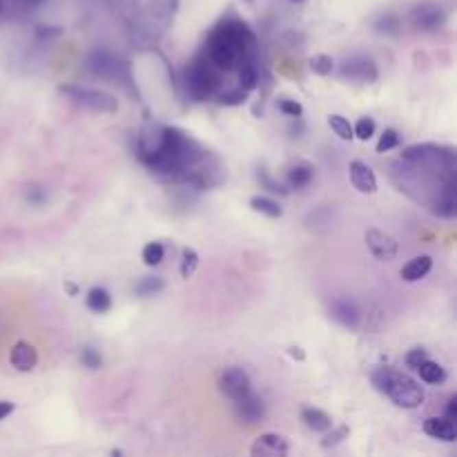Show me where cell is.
Listing matches in <instances>:
<instances>
[{"mask_svg":"<svg viewBox=\"0 0 457 457\" xmlns=\"http://www.w3.org/2000/svg\"><path fill=\"white\" fill-rule=\"evenodd\" d=\"M246 58H257V38L241 21H223L208 40V60L217 69H235Z\"/></svg>","mask_w":457,"mask_h":457,"instance_id":"6da1fadb","label":"cell"},{"mask_svg":"<svg viewBox=\"0 0 457 457\" xmlns=\"http://www.w3.org/2000/svg\"><path fill=\"white\" fill-rule=\"evenodd\" d=\"M371 382H373L375 388H377L379 392H384V395H386L392 404L399 406V408L413 410V408H419L424 404L422 386H419L415 379H410L408 375L399 373L395 368L384 366V368L373 371Z\"/></svg>","mask_w":457,"mask_h":457,"instance_id":"7a4b0ae2","label":"cell"},{"mask_svg":"<svg viewBox=\"0 0 457 457\" xmlns=\"http://www.w3.org/2000/svg\"><path fill=\"white\" fill-rule=\"evenodd\" d=\"M214 69H217V67H214L212 62L208 60V56L194 58L190 65L185 67V71H183V85H185L187 96H190L192 101L203 103V101H208V98L212 96L214 87L219 85V76H217V71H214Z\"/></svg>","mask_w":457,"mask_h":457,"instance_id":"3957f363","label":"cell"},{"mask_svg":"<svg viewBox=\"0 0 457 457\" xmlns=\"http://www.w3.org/2000/svg\"><path fill=\"white\" fill-rule=\"evenodd\" d=\"M58 92H60V94H67L71 101H76L78 105H83V107H87V110H92V112H107V114H112V112L119 110V101H116L112 94L101 92V89L60 85Z\"/></svg>","mask_w":457,"mask_h":457,"instance_id":"277c9868","label":"cell"},{"mask_svg":"<svg viewBox=\"0 0 457 457\" xmlns=\"http://www.w3.org/2000/svg\"><path fill=\"white\" fill-rule=\"evenodd\" d=\"M339 71H342V78L353 80V83H373V80H377V65H375V60L368 56H362V54L346 58Z\"/></svg>","mask_w":457,"mask_h":457,"instance_id":"5b68a950","label":"cell"},{"mask_svg":"<svg viewBox=\"0 0 457 457\" xmlns=\"http://www.w3.org/2000/svg\"><path fill=\"white\" fill-rule=\"evenodd\" d=\"M410 23L417 32H435L446 23V9L437 3H422L410 12Z\"/></svg>","mask_w":457,"mask_h":457,"instance_id":"8992f818","label":"cell"},{"mask_svg":"<svg viewBox=\"0 0 457 457\" xmlns=\"http://www.w3.org/2000/svg\"><path fill=\"white\" fill-rule=\"evenodd\" d=\"M219 388H221V392L228 399L235 401L239 397L248 395V392L253 390V384H250V375L244 368H239V366H232V368H226V371L221 373Z\"/></svg>","mask_w":457,"mask_h":457,"instance_id":"52a82bcc","label":"cell"},{"mask_svg":"<svg viewBox=\"0 0 457 457\" xmlns=\"http://www.w3.org/2000/svg\"><path fill=\"white\" fill-rule=\"evenodd\" d=\"M366 248L371 250V255L375 259H379V261H390V259L397 257V241L395 237H390L388 232H382V230H368L366 232Z\"/></svg>","mask_w":457,"mask_h":457,"instance_id":"ba28073f","label":"cell"},{"mask_svg":"<svg viewBox=\"0 0 457 457\" xmlns=\"http://www.w3.org/2000/svg\"><path fill=\"white\" fill-rule=\"evenodd\" d=\"M87 67L94 71L98 76H105V78H119L121 76V69L125 67L121 60H116V56L112 51L107 49H96L89 54L87 58Z\"/></svg>","mask_w":457,"mask_h":457,"instance_id":"9c48e42d","label":"cell"},{"mask_svg":"<svg viewBox=\"0 0 457 457\" xmlns=\"http://www.w3.org/2000/svg\"><path fill=\"white\" fill-rule=\"evenodd\" d=\"M235 410H237V417L244 424H257V422H261L266 415V404L257 392L250 390L248 395L235 399Z\"/></svg>","mask_w":457,"mask_h":457,"instance_id":"30bf717a","label":"cell"},{"mask_svg":"<svg viewBox=\"0 0 457 457\" xmlns=\"http://www.w3.org/2000/svg\"><path fill=\"white\" fill-rule=\"evenodd\" d=\"M330 317L344 328H357L360 326L362 312H360V306H357L353 299L337 297V299H333V303H330Z\"/></svg>","mask_w":457,"mask_h":457,"instance_id":"8fae6325","label":"cell"},{"mask_svg":"<svg viewBox=\"0 0 457 457\" xmlns=\"http://www.w3.org/2000/svg\"><path fill=\"white\" fill-rule=\"evenodd\" d=\"M288 451H290V444L279 433H263L253 444V449H250V453L257 457H283L288 455Z\"/></svg>","mask_w":457,"mask_h":457,"instance_id":"7c38bea8","label":"cell"},{"mask_svg":"<svg viewBox=\"0 0 457 457\" xmlns=\"http://www.w3.org/2000/svg\"><path fill=\"white\" fill-rule=\"evenodd\" d=\"M348 174H351V183L357 192H362V194L377 192V176H375L373 169L366 163H362V161H351Z\"/></svg>","mask_w":457,"mask_h":457,"instance_id":"4fadbf2b","label":"cell"},{"mask_svg":"<svg viewBox=\"0 0 457 457\" xmlns=\"http://www.w3.org/2000/svg\"><path fill=\"white\" fill-rule=\"evenodd\" d=\"M9 362L18 373H30L38 364V353L30 342H16L12 353H9Z\"/></svg>","mask_w":457,"mask_h":457,"instance_id":"5bb4252c","label":"cell"},{"mask_svg":"<svg viewBox=\"0 0 457 457\" xmlns=\"http://www.w3.org/2000/svg\"><path fill=\"white\" fill-rule=\"evenodd\" d=\"M424 433L435 437L440 442H455L457 440V428L455 422L446 417H428L424 422Z\"/></svg>","mask_w":457,"mask_h":457,"instance_id":"9a60e30c","label":"cell"},{"mask_svg":"<svg viewBox=\"0 0 457 457\" xmlns=\"http://www.w3.org/2000/svg\"><path fill=\"white\" fill-rule=\"evenodd\" d=\"M431 268H433V259L428 257V255H419V257H413L404 268H401L399 277L404 281L413 283V281L424 279V277L431 272Z\"/></svg>","mask_w":457,"mask_h":457,"instance_id":"2e32d148","label":"cell"},{"mask_svg":"<svg viewBox=\"0 0 457 457\" xmlns=\"http://www.w3.org/2000/svg\"><path fill=\"white\" fill-rule=\"evenodd\" d=\"M301 422L306 424L310 431L315 433H326L328 428H333V417L321 408H303L301 410Z\"/></svg>","mask_w":457,"mask_h":457,"instance_id":"e0dca14e","label":"cell"},{"mask_svg":"<svg viewBox=\"0 0 457 457\" xmlns=\"http://www.w3.org/2000/svg\"><path fill=\"white\" fill-rule=\"evenodd\" d=\"M312 178H315V167L310 163H294L290 169H288V185L292 190H303V187H308L312 183Z\"/></svg>","mask_w":457,"mask_h":457,"instance_id":"ac0fdd59","label":"cell"},{"mask_svg":"<svg viewBox=\"0 0 457 457\" xmlns=\"http://www.w3.org/2000/svg\"><path fill=\"white\" fill-rule=\"evenodd\" d=\"M85 301H87V308L96 312V315H105V312L112 308V294L105 288H101V285H96V288L89 290Z\"/></svg>","mask_w":457,"mask_h":457,"instance_id":"d6986e66","label":"cell"},{"mask_svg":"<svg viewBox=\"0 0 457 457\" xmlns=\"http://www.w3.org/2000/svg\"><path fill=\"white\" fill-rule=\"evenodd\" d=\"M259 83V65L257 58H246L239 65V87H244L246 92H253Z\"/></svg>","mask_w":457,"mask_h":457,"instance_id":"ffe728a7","label":"cell"},{"mask_svg":"<svg viewBox=\"0 0 457 457\" xmlns=\"http://www.w3.org/2000/svg\"><path fill=\"white\" fill-rule=\"evenodd\" d=\"M250 208L259 214H266V217L270 219H279L283 214V208L274 199H270V196H253V199H250Z\"/></svg>","mask_w":457,"mask_h":457,"instance_id":"44dd1931","label":"cell"},{"mask_svg":"<svg viewBox=\"0 0 457 457\" xmlns=\"http://www.w3.org/2000/svg\"><path fill=\"white\" fill-rule=\"evenodd\" d=\"M417 373H419V377H422V382H426V384H442L446 379V371L437 362H431V360L419 364Z\"/></svg>","mask_w":457,"mask_h":457,"instance_id":"7402d4cb","label":"cell"},{"mask_svg":"<svg viewBox=\"0 0 457 457\" xmlns=\"http://www.w3.org/2000/svg\"><path fill=\"white\" fill-rule=\"evenodd\" d=\"M165 288V281L163 277H143V279L137 281L134 285V292L139 294V297H152V294H156Z\"/></svg>","mask_w":457,"mask_h":457,"instance_id":"603a6c76","label":"cell"},{"mask_svg":"<svg viewBox=\"0 0 457 457\" xmlns=\"http://www.w3.org/2000/svg\"><path fill=\"white\" fill-rule=\"evenodd\" d=\"M328 125H330V130H333L342 141H353V139H355L353 125H351V121L346 119V116H342V114H330V116H328Z\"/></svg>","mask_w":457,"mask_h":457,"instance_id":"cb8c5ba5","label":"cell"},{"mask_svg":"<svg viewBox=\"0 0 457 457\" xmlns=\"http://www.w3.org/2000/svg\"><path fill=\"white\" fill-rule=\"evenodd\" d=\"M141 257H143V263H145L148 268H156L161 261H163L165 248H163V244H159V241H152V244H145Z\"/></svg>","mask_w":457,"mask_h":457,"instance_id":"d4e9b609","label":"cell"},{"mask_svg":"<svg viewBox=\"0 0 457 457\" xmlns=\"http://www.w3.org/2000/svg\"><path fill=\"white\" fill-rule=\"evenodd\" d=\"M199 268V253L194 248H185L181 255V277L183 279H190Z\"/></svg>","mask_w":457,"mask_h":457,"instance_id":"484cf974","label":"cell"},{"mask_svg":"<svg viewBox=\"0 0 457 457\" xmlns=\"http://www.w3.org/2000/svg\"><path fill=\"white\" fill-rule=\"evenodd\" d=\"M310 69L315 71L317 76H328V74H333L335 60H333V56H328V54H315V56L310 58Z\"/></svg>","mask_w":457,"mask_h":457,"instance_id":"4316f807","label":"cell"},{"mask_svg":"<svg viewBox=\"0 0 457 457\" xmlns=\"http://www.w3.org/2000/svg\"><path fill=\"white\" fill-rule=\"evenodd\" d=\"M248 94L244 87H232V89H226V92L219 94V103L221 105H241L248 101Z\"/></svg>","mask_w":457,"mask_h":457,"instance_id":"83f0119b","label":"cell"},{"mask_svg":"<svg viewBox=\"0 0 457 457\" xmlns=\"http://www.w3.org/2000/svg\"><path fill=\"white\" fill-rule=\"evenodd\" d=\"M80 362H83L85 368H89V371H98V368H101V366H103V357H101V353L96 351V348L85 346V348H83V353H80Z\"/></svg>","mask_w":457,"mask_h":457,"instance_id":"f1b7e54d","label":"cell"},{"mask_svg":"<svg viewBox=\"0 0 457 457\" xmlns=\"http://www.w3.org/2000/svg\"><path fill=\"white\" fill-rule=\"evenodd\" d=\"M348 426H339V428H335V431H326V437L321 440V449H333V446H337V444H342L346 437H348Z\"/></svg>","mask_w":457,"mask_h":457,"instance_id":"f546056e","label":"cell"},{"mask_svg":"<svg viewBox=\"0 0 457 457\" xmlns=\"http://www.w3.org/2000/svg\"><path fill=\"white\" fill-rule=\"evenodd\" d=\"M353 134H355V139L368 141L375 134V121L371 119V116H362V119L357 121V125L353 128Z\"/></svg>","mask_w":457,"mask_h":457,"instance_id":"4dcf8cb0","label":"cell"},{"mask_svg":"<svg viewBox=\"0 0 457 457\" xmlns=\"http://www.w3.org/2000/svg\"><path fill=\"white\" fill-rule=\"evenodd\" d=\"M375 30H377L379 34H397L399 30V21L397 16L392 14H382L377 21H375Z\"/></svg>","mask_w":457,"mask_h":457,"instance_id":"1f68e13d","label":"cell"},{"mask_svg":"<svg viewBox=\"0 0 457 457\" xmlns=\"http://www.w3.org/2000/svg\"><path fill=\"white\" fill-rule=\"evenodd\" d=\"M397 145H399V134L395 130H390V128L384 130L379 141H377V152H379V154H384V152H390L392 148H397Z\"/></svg>","mask_w":457,"mask_h":457,"instance_id":"d6a6232c","label":"cell"},{"mask_svg":"<svg viewBox=\"0 0 457 457\" xmlns=\"http://www.w3.org/2000/svg\"><path fill=\"white\" fill-rule=\"evenodd\" d=\"M277 107H279V112L290 116V119H299V116L303 114V107L299 101H292V98H279L277 101Z\"/></svg>","mask_w":457,"mask_h":457,"instance_id":"836d02e7","label":"cell"},{"mask_svg":"<svg viewBox=\"0 0 457 457\" xmlns=\"http://www.w3.org/2000/svg\"><path fill=\"white\" fill-rule=\"evenodd\" d=\"M25 199L30 201L32 205H40V203H45V199H47V192L38 185H27L25 187Z\"/></svg>","mask_w":457,"mask_h":457,"instance_id":"e575fe53","label":"cell"},{"mask_svg":"<svg viewBox=\"0 0 457 457\" xmlns=\"http://www.w3.org/2000/svg\"><path fill=\"white\" fill-rule=\"evenodd\" d=\"M426 360H428V355H426L424 348H413V351L406 355L404 362H406L408 368H415V371H417V366L422 364V362H426Z\"/></svg>","mask_w":457,"mask_h":457,"instance_id":"d590c367","label":"cell"},{"mask_svg":"<svg viewBox=\"0 0 457 457\" xmlns=\"http://www.w3.org/2000/svg\"><path fill=\"white\" fill-rule=\"evenodd\" d=\"M259 181H261V185L266 187L268 192H272V194H288V190L281 185V183H277V181H272L270 176H268L266 172H261L259 174Z\"/></svg>","mask_w":457,"mask_h":457,"instance_id":"8d00e7d4","label":"cell"},{"mask_svg":"<svg viewBox=\"0 0 457 457\" xmlns=\"http://www.w3.org/2000/svg\"><path fill=\"white\" fill-rule=\"evenodd\" d=\"M60 34H62L60 27H45V25L36 27V36H38V38H51V36H60Z\"/></svg>","mask_w":457,"mask_h":457,"instance_id":"74e56055","label":"cell"},{"mask_svg":"<svg viewBox=\"0 0 457 457\" xmlns=\"http://www.w3.org/2000/svg\"><path fill=\"white\" fill-rule=\"evenodd\" d=\"M444 417L451 419V422H455V419H457V397L455 395L449 399V404H446V415Z\"/></svg>","mask_w":457,"mask_h":457,"instance_id":"f35d334b","label":"cell"},{"mask_svg":"<svg viewBox=\"0 0 457 457\" xmlns=\"http://www.w3.org/2000/svg\"><path fill=\"white\" fill-rule=\"evenodd\" d=\"M16 404H12V401H0V422H3L5 417H9L14 413Z\"/></svg>","mask_w":457,"mask_h":457,"instance_id":"ab89813d","label":"cell"},{"mask_svg":"<svg viewBox=\"0 0 457 457\" xmlns=\"http://www.w3.org/2000/svg\"><path fill=\"white\" fill-rule=\"evenodd\" d=\"M288 355L292 357V360H297V362L306 360V353H303V348H299V346H290V348H288Z\"/></svg>","mask_w":457,"mask_h":457,"instance_id":"60d3db41","label":"cell"},{"mask_svg":"<svg viewBox=\"0 0 457 457\" xmlns=\"http://www.w3.org/2000/svg\"><path fill=\"white\" fill-rule=\"evenodd\" d=\"M16 3L27 9V7H38L40 3H45V0H16Z\"/></svg>","mask_w":457,"mask_h":457,"instance_id":"b9f144b4","label":"cell"},{"mask_svg":"<svg viewBox=\"0 0 457 457\" xmlns=\"http://www.w3.org/2000/svg\"><path fill=\"white\" fill-rule=\"evenodd\" d=\"M65 288L69 290V294H76V285L74 283H65Z\"/></svg>","mask_w":457,"mask_h":457,"instance_id":"7bdbcfd3","label":"cell"},{"mask_svg":"<svg viewBox=\"0 0 457 457\" xmlns=\"http://www.w3.org/2000/svg\"><path fill=\"white\" fill-rule=\"evenodd\" d=\"M7 12V0H0V14Z\"/></svg>","mask_w":457,"mask_h":457,"instance_id":"ee69618b","label":"cell"},{"mask_svg":"<svg viewBox=\"0 0 457 457\" xmlns=\"http://www.w3.org/2000/svg\"><path fill=\"white\" fill-rule=\"evenodd\" d=\"M292 3H303V0H292Z\"/></svg>","mask_w":457,"mask_h":457,"instance_id":"f6af8a7d","label":"cell"}]
</instances>
